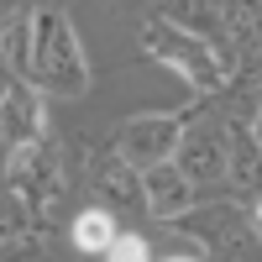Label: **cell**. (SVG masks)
<instances>
[{
    "instance_id": "cell-1",
    "label": "cell",
    "mask_w": 262,
    "mask_h": 262,
    "mask_svg": "<svg viewBox=\"0 0 262 262\" xmlns=\"http://www.w3.org/2000/svg\"><path fill=\"white\" fill-rule=\"evenodd\" d=\"M32 90H48V95H90V63H84V48L69 27L63 11H32V69H27Z\"/></svg>"
},
{
    "instance_id": "cell-2",
    "label": "cell",
    "mask_w": 262,
    "mask_h": 262,
    "mask_svg": "<svg viewBox=\"0 0 262 262\" xmlns=\"http://www.w3.org/2000/svg\"><path fill=\"white\" fill-rule=\"evenodd\" d=\"M142 48L158 58V63L179 69L189 79V90H200V95H221L226 84H231V58L215 53L210 37H194V32L173 27V21H163V16H152L147 27H142Z\"/></svg>"
},
{
    "instance_id": "cell-3",
    "label": "cell",
    "mask_w": 262,
    "mask_h": 262,
    "mask_svg": "<svg viewBox=\"0 0 262 262\" xmlns=\"http://www.w3.org/2000/svg\"><path fill=\"white\" fill-rule=\"evenodd\" d=\"M168 226L194 236L210 252V262H262V231L242 205H194Z\"/></svg>"
},
{
    "instance_id": "cell-4",
    "label": "cell",
    "mask_w": 262,
    "mask_h": 262,
    "mask_svg": "<svg viewBox=\"0 0 262 262\" xmlns=\"http://www.w3.org/2000/svg\"><path fill=\"white\" fill-rule=\"evenodd\" d=\"M6 179L11 194L32 210V221L48 231V221L69 200V179H63V147L58 142H37V147H16L6 158Z\"/></svg>"
},
{
    "instance_id": "cell-5",
    "label": "cell",
    "mask_w": 262,
    "mask_h": 262,
    "mask_svg": "<svg viewBox=\"0 0 262 262\" xmlns=\"http://www.w3.org/2000/svg\"><path fill=\"white\" fill-rule=\"evenodd\" d=\"M179 137H184V116H158V111L131 116V121L116 126V158L131 163L137 173L163 168V163H173V152H179Z\"/></svg>"
},
{
    "instance_id": "cell-6",
    "label": "cell",
    "mask_w": 262,
    "mask_h": 262,
    "mask_svg": "<svg viewBox=\"0 0 262 262\" xmlns=\"http://www.w3.org/2000/svg\"><path fill=\"white\" fill-rule=\"evenodd\" d=\"M173 168H179L189 184L226 179V168H231V137H226V126H210V121L184 126L179 152H173Z\"/></svg>"
},
{
    "instance_id": "cell-7",
    "label": "cell",
    "mask_w": 262,
    "mask_h": 262,
    "mask_svg": "<svg viewBox=\"0 0 262 262\" xmlns=\"http://www.w3.org/2000/svg\"><path fill=\"white\" fill-rule=\"evenodd\" d=\"M0 137L16 147H37V142H48V111H42V95L32 90V84H11V95L0 100Z\"/></svg>"
},
{
    "instance_id": "cell-8",
    "label": "cell",
    "mask_w": 262,
    "mask_h": 262,
    "mask_svg": "<svg viewBox=\"0 0 262 262\" xmlns=\"http://www.w3.org/2000/svg\"><path fill=\"white\" fill-rule=\"evenodd\" d=\"M142 194H147V215L152 221H179L184 210H194V184L184 179L173 163H163V168H147L142 173Z\"/></svg>"
},
{
    "instance_id": "cell-9",
    "label": "cell",
    "mask_w": 262,
    "mask_h": 262,
    "mask_svg": "<svg viewBox=\"0 0 262 262\" xmlns=\"http://www.w3.org/2000/svg\"><path fill=\"white\" fill-rule=\"evenodd\" d=\"M95 189H100L105 210H147V194H142V173L131 168V163H121L116 152H111V158H105V163L95 168Z\"/></svg>"
},
{
    "instance_id": "cell-10",
    "label": "cell",
    "mask_w": 262,
    "mask_h": 262,
    "mask_svg": "<svg viewBox=\"0 0 262 262\" xmlns=\"http://www.w3.org/2000/svg\"><path fill=\"white\" fill-rule=\"evenodd\" d=\"M0 58L6 69L27 84V69H32V11H16L0 21Z\"/></svg>"
},
{
    "instance_id": "cell-11",
    "label": "cell",
    "mask_w": 262,
    "mask_h": 262,
    "mask_svg": "<svg viewBox=\"0 0 262 262\" xmlns=\"http://www.w3.org/2000/svg\"><path fill=\"white\" fill-rule=\"evenodd\" d=\"M163 21H173V27H184L194 37H205L210 27H221V16H226V0H163Z\"/></svg>"
},
{
    "instance_id": "cell-12",
    "label": "cell",
    "mask_w": 262,
    "mask_h": 262,
    "mask_svg": "<svg viewBox=\"0 0 262 262\" xmlns=\"http://www.w3.org/2000/svg\"><path fill=\"white\" fill-rule=\"evenodd\" d=\"M116 236H121V231H116V215L105 210V205L74 215V247H79V252H100V257H105V247H111Z\"/></svg>"
},
{
    "instance_id": "cell-13",
    "label": "cell",
    "mask_w": 262,
    "mask_h": 262,
    "mask_svg": "<svg viewBox=\"0 0 262 262\" xmlns=\"http://www.w3.org/2000/svg\"><path fill=\"white\" fill-rule=\"evenodd\" d=\"M0 262H58L48 231H27V236H11L0 242Z\"/></svg>"
},
{
    "instance_id": "cell-14",
    "label": "cell",
    "mask_w": 262,
    "mask_h": 262,
    "mask_svg": "<svg viewBox=\"0 0 262 262\" xmlns=\"http://www.w3.org/2000/svg\"><path fill=\"white\" fill-rule=\"evenodd\" d=\"M27 231H37L32 210L21 205L11 189H0V242H11V236H27Z\"/></svg>"
},
{
    "instance_id": "cell-15",
    "label": "cell",
    "mask_w": 262,
    "mask_h": 262,
    "mask_svg": "<svg viewBox=\"0 0 262 262\" xmlns=\"http://www.w3.org/2000/svg\"><path fill=\"white\" fill-rule=\"evenodd\" d=\"M105 262H152V257H147L142 236H116V242L105 247Z\"/></svg>"
},
{
    "instance_id": "cell-16",
    "label": "cell",
    "mask_w": 262,
    "mask_h": 262,
    "mask_svg": "<svg viewBox=\"0 0 262 262\" xmlns=\"http://www.w3.org/2000/svg\"><path fill=\"white\" fill-rule=\"evenodd\" d=\"M11 84H16V74L6 69V58H0V100H6V95H11Z\"/></svg>"
},
{
    "instance_id": "cell-17",
    "label": "cell",
    "mask_w": 262,
    "mask_h": 262,
    "mask_svg": "<svg viewBox=\"0 0 262 262\" xmlns=\"http://www.w3.org/2000/svg\"><path fill=\"white\" fill-rule=\"evenodd\" d=\"M252 142L262 147V105H257V121H252Z\"/></svg>"
},
{
    "instance_id": "cell-18",
    "label": "cell",
    "mask_w": 262,
    "mask_h": 262,
    "mask_svg": "<svg viewBox=\"0 0 262 262\" xmlns=\"http://www.w3.org/2000/svg\"><path fill=\"white\" fill-rule=\"evenodd\" d=\"M252 226H257V231H262V200H257V210H252Z\"/></svg>"
},
{
    "instance_id": "cell-19",
    "label": "cell",
    "mask_w": 262,
    "mask_h": 262,
    "mask_svg": "<svg viewBox=\"0 0 262 262\" xmlns=\"http://www.w3.org/2000/svg\"><path fill=\"white\" fill-rule=\"evenodd\" d=\"M168 262H194V257H168Z\"/></svg>"
},
{
    "instance_id": "cell-20",
    "label": "cell",
    "mask_w": 262,
    "mask_h": 262,
    "mask_svg": "<svg viewBox=\"0 0 262 262\" xmlns=\"http://www.w3.org/2000/svg\"><path fill=\"white\" fill-rule=\"evenodd\" d=\"M0 173H6V168H0Z\"/></svg>"
}]
</instances>
